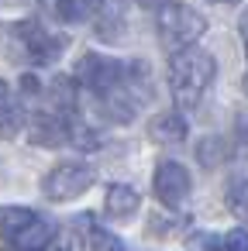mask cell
I'll list each match as a JSON object with an SVG mask.
<instances>
[{
	"label": "cell",
	"instance_id": "cell-3",
	"mask_svg": "<svg viewBox=\"0 0 248 251\" xmlns=\"http://www.w3.org/2000/svg\"><path fill=\"white\" fill-rule=\"evenodd\" d=\"M207 31V21L200 11L186 7V4H169L159 11V38L165 49L172 52H183V49H193V42Z\"/></svg>",
	"mask_w": 248,
	"mask_h": 251
},
{
	"label": "cell",
	"instance_id": "cell-10",
	"mask_svg": "<svg viewBox=\"0 0 248 251\" xmlns=\"http://www.w3.org/2000/svg\"><path fill=\"white\" fill-rule=\"evenodd\" d=\"M148 134H152V141H159V145H179V141L186 138V121H183L179 114H159V117H152Z\"/></svg>",
	"mask_w": 248,
	"mask_h": 251
},
{
	"label": "cell",
	"instance_id": "cell-2",
	"mask_svg": "<svg viewBox=\"0 0 248 251\" xmlns=\"http://www.w3.org/2000/svg\"><path fill=\"white\" fill-rule=\"evenodd\" d=\"M128 76H131V66L110 59V55H83L76 62V83H83L90 93H97L100 100H110L117 97L124 86H128Z\"/></svg>",
	"mask_w": 248,
	"mask_h": 251
},
{
	"label": "cell",
	"instance_id": "cell-17",
	"mask_svg": "<svg viewBox=\"0 0 248 251\" xmlns=\"http://www.w3.org/2000/svg\"><path fill=\"white\" fill-rule=\"evenodd\" d=\"M138 7H145V11H162V7H169L172 0H135Z\"/></svg>",
	"mask_w": 248,
	"mask_h": 251
},
{
	"label": "cell",
	"instance_id": "cell-14",
	"mask_svg": "<svg viewBox=\"0 0 248 251\" xmlns=\"http://www.w3.org/2000/svg\"><path fill=\"white\" fill-rule=\"evenodd\" d=\"M90 241H93V248L97 251H128L114 234H107L104 227H90Z\"/></svg>",
	"mask_w": 248,
	"mask_h": 251
},
{
	"label": "cell",
	"instance_id": "cell-9",
	"mask_svg": "<svg viewBox=\"0 0 248 251\" xmlns=\"http://www.w3.org/2000/svg\"><path fill=\"white\" fill-rule=\"evenodd\" d=\"M52 237H55V227L38 217V220H31V224L11 241V248H14V251H45V248L52 244Z\"/></svg>",
	"mask_w": 248,
	"mask_h": 251
},
{
	"label": "cell",
	"instance_id": "cell-16",
	"mask_svg": "<svg viewBox=\"0 0 248 251\" xmlns=\"http://www.w3.org/2000/svg\"><path fill=\"white\" fill-rule=\"evenodd\" d=\"M227 203H231V210H234L238 217H245V213H248V193H245V182H241V186H238V182L231 186V193H227Z\"/></svg>",
	"mask_w": 248,
	"mask_h": 251
},
{
	"label": "cell",
	"instance_id": "cell-18",
	"mask_svg": "<svg viewBox=\"0 0 248 251\" xmlns=\"http://www.w3.org/2000/svg\"><path fill=\"white\" fill-rule=\"evenodd\" d=\"M45 4H49V7H52V11L62 18V11H66V4H69V0H45Z\"/></svg>",
	"mask_w": 248,
	"mask_h": 251
},
{
	"label": "cell",
	"instance_id": "cell-20",
	"mask_svg": "<svg viewBox=\"0 0 248 251\" xmlns=\"http://www.w3.org/2000/svg\"><path fill=\"white\" fill-rule=\"evenodd\" d=\"M245 38H248V21H245Z\"/></svg>",
	"mask_w": 248,
	"mask_h": 251
},
{
	"label": "cell",
	"instance_id": "cell-4",
	"mask_svg": "<svg viewBox=\"0 0 248 251\" xmlns=\"http://www.w3.org/2000/svg\"><path fill=\"white\" fill-rule=\"evenodd\" d=\"M93 182H97L93 165H86V162H62V165H55L42 179V193L49 200H55V203H66V200L83 196Z\"/></svg>",
	"mask_w": 248,
	"mask_h": 251
},
{
	"label": "cell",
	"instance_id": "cell-5",
	"mask_svg": "<svg viewBox=\"0 0 248 251\" xmlns=\"http://www.w3.org/2000/svg\"><path fill=\"white\" fill-rule=\"evenodd\" d=\"M14 35L21 38V49L28 52V59L31 62H55L59 55H62V49H66V38L62 35H55V31H49L38 18H25L21 25H14Z\"/></svg>",
	"mask_w": 248,
	"mask_h": 251
},
{
	"label": "cell",
	"instance_id": "cell-15",
	"mask_svg": "<svg viewBox=\"0 0 248 251\" xmlns=\"http://www.w3.org/2000/svg\"><path fill=\"white\" fill-rule=\"evenodd\" d=\"M220 251H248V230L245 227H234L231 234H224Z\"/></svg>",
	"mask_w": 248,
	"mask_h": 251
},
{
	"label": "cell",
	"instance_id": "cell-19",
	"mask_svg": "<svg viewBox=\"0 0 248 251\" xmlns=\"http://www.w3.org/2000/svg\"><path fill=\"white\" fill-rule=\"evenodd\" d=\"M210 4H238V0H210Z\"/></svg>",
	"mask_w": 248,
	"mask_h": 251
},
{
	"label": "cell",
	"instance_id": "cell-12",
	"mask_svg": "<svg viewBox=\"0 0 248 251\" xmlns=\"http://www.w3.org/2000/svg\"><path fill=\"white\" fill-rule=\"evenodd\" d=\"M21 124H25V110L11 100L7 86L0 83V138H14L21 131Z\"/></svg>",
	"mask_w": 248,
	"mask_h": 251
},
{
	"label": "cell",
	"instance_id": "cell-6",
	"mask_svg": "<svg viewBox=\"0 0 248 251\" xmlns=\"http://www.w3.org/2000/svg\"><path fill=\"white\" fill-rule=\"evenodd\" d=\"M152 189H155V200H159L162 206L179 210V206L190 200L193 179H190L186 165H179V162H159L155 179H152Z\"/></svg>",
	"mask_w": 248,
	"mask_h": 251
},
{
	"label": "cell",
	"instance_id": "cell-7",
	"mask_svg": "<svg viewBox=\"0 0 248 251\" xmlns=\"http://www.w3.org/2000/svg\"><path fill=\"white\" fill-rule=\"evenodd\" d=\"M31 141L42 148H62L73 141V121L59 110H38L31 121Z\"/></svg>",
	"mask_w": 248,
	"mask_h": 251
},
{
	"label": "cell",
	"instance_id": "cell-11",
	"mask_svg": "<svg viewBox=\"0 0 248 251\" xmlns=\"http://www.w3.org/2000/svg\"><path fill=\"white\" fill-rule=\"evenodd\" d=\"M31 220H38V213L28 210V206H0V237L11 244Z\"/></svg>",
	"mask_w": 248,
	"mask_h": 251
},
{
	"label": "cell",
	"instance_id": "cell-8",
	"mask_svg": "<svg viewBox=\"0 0 248 251\" xmlns=\"http://www.w3.org/2000/svg\"><path fill=\"white\" fill-rule=\"evenodd\" d=\"M138 206H141V196H138V189L128 186V182H114V186L107 189V196H104V210H107V217H114V220H128Z\"/></svg>",
	"mask_w": 248,
	"mask_h": 251
},
{
	"label": "cell",
	"instance_id": "cell-13",
	"mask_svg": "<svg viewBox=\"0 0 248 251\" xmlns=\"http://www.w3.org/2000/svg\"><path fill=\"white\" fill-rule=\"evenodd\" d=\"M196 158H200L207 169L220 165V162L227 158V141H224V138H203L200 148H196Z\"/></svg>",
	"mask_w": 248,
	"mask_h": 251
},
{
	"label": "cell",
	"instance_id": "cell-1",
	"mask_svg": "<svg viewBox=\"0 0 248 251\" xmlns=\"http://www.w3.org/2000/svg\"><path fill=\"white\" fill-rule=\"evenodd\" d=\"M214 76H217V62H214L210 52H203V49H183V52H176L172 62H169V90H172V100L183 110L196 107L203 100V93L210 90Z\"/></svg>",
	"mask_w": 248,
	"mask_h": 251
}]
</instances>
